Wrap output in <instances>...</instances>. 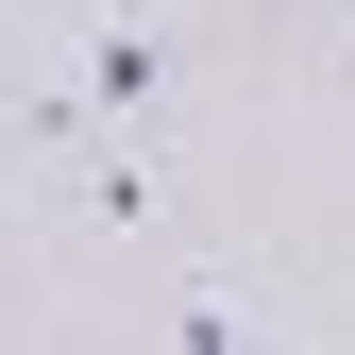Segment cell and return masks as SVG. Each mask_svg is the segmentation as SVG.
<instances>
[{"instance_id": "1", "label": "cell", "mask_w": 355, "mask_h": 355, "mask_svg": "<svg viewBox=\"0 0 355 355\" xmlns=\"http://www.w3.org/2000/svg\"><path fill=\"white\" fill-rule=\"evenodd\" d=\"M169 355H271V338H254L220 288H187V304H169Z\"/></svg>"}]
</instances>
